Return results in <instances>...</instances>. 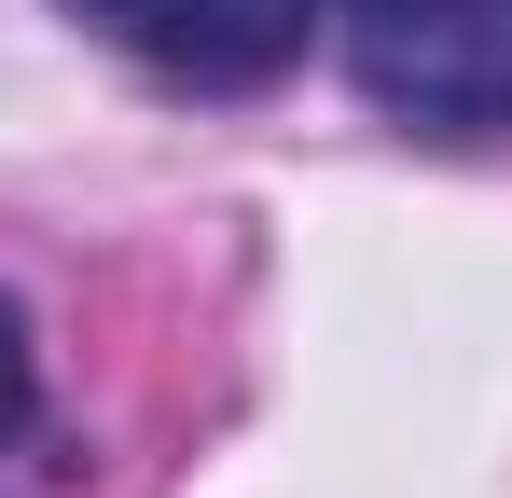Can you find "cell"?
I'll list each match as a JSON object with an SVG mask.
<instances>
[{
  "label": "cell",
  "instance_id": "1",
  "mask_svg": "<svg viewBox=\"0 0 512 498\" xmlns=\"http://www.w3.org/2000/svg\"><path fill=\"white\" fill-rule=\"evenodd\" d=\"M346 70L416 139H512V0H346Z\"/></svg>",
  "mask_w": 512,
  "mask_h": 498
},
{
  "label": "cell",
  "instance_id": "3",
  "mask_svg": "<svg viewBox=\"0 0 512 498\" xmlns=\"http://www.w3.org/2000/svg\"><path fill=\"white\" fill-rule=\"evenodd\" d=\"M28 415H42V346H28L14 291H0V443H28Z\"/></svg>",
  "mask_w": 512,
  "mask_h": 498
},
{
  "label": "cell",
  "instance_id": "2",
  "mask_svg": "<svg viewBox=\"0 0 512 498\" xmlns=\"http://www.w3.org/2000/svg\"><path fill=\"white\" fill-rule=\"evenodd\" d=\"M56 14H84L111 56H139L180 97H263V83L305 70L333 0H56Z\"/></svg>",
  "mask_w": 512,
  "mask_h": 498
}]
</instances>
